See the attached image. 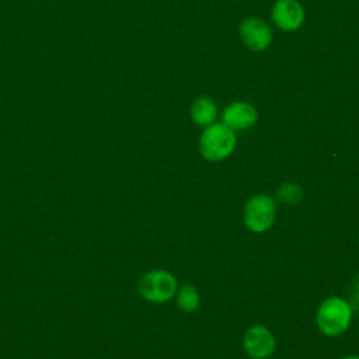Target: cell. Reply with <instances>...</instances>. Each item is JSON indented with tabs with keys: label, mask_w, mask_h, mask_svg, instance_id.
I'll return each mask as SVG.
<instances>
[{
	"label": "cell",
	"mask_w": 359,
	"mask_h": 359,
	"mask_svg": "<svg viewBox=\"0 0 359 359\" xmlns=\"http://www.w3.org/2000/svg\"><path fill=\"white\" fill-rule=\"evenodd\" d=\"M177 303L178 307L185 313L195 311L199 306V294L196 289L191 285L181 286V289L177 293Z\"/></svg>",
	"instance_id": "cell-10"
},
{
	"label": "cell",
	"mask_w": 359,
	"mask_h": 359,
	"mask_svg": "<svg viewBox=\"0 0 359 359\" xmlns=\"http://www.w3.org/2000/svg\"><path fill=\"white\" fill-rule=\"evenodd\" d=\"M275 25L286 32L299 29L304 21V10L297 0H278L272 8Z\"/></svg>",
	"instance_id": "cell-7"
},
{
	"label": "cell",
	"mask_w": 359,
	"mask_h": 359,
	"mask_svg": "<svg viewBox=\"0 0 359 359\" xmlns=\"http://www.w3.org/2000/svg\"><path fill=\"white\" fill-rule=\"evenodd\" d=\"M276 196L280 202L294 205L302 201L303 189L300 188V185H297L294 182H285L276 189Z\"/></svg>",
	"instance_id": "cell-11"
},
{
	"label": "cell",
	"mask_w": 359,
	"mask_h": 359,
	"mask_svg": "<svg viewBox=\"0 0 359 359\" xmlns=\"http://www.w3.org/2000/svg\"><path fill=\"white\" fill-rule=\"evenodd\" d=\"M351 317L352 309L345 300L339 297H330L320 304L316 321L323 334L335 337L342 334L349 327Z\"/></svg>",
	"instance_id": "cell-2"
},
{
	"label": "cell",
	"mask_w": 359,
	"mask_h": 359,
	"mask_svg": "<svg viewBox=\"0 0 359 359\" xmlns=\"http://www.w3.org/2000/svg\"><path fill=\"white\" fill-rule=\"evenodd\" d=\"M243 344L247 353L254 359H265L275 351V338L264 325L250 327L244 335Z\"/></svg>",
	"instance_id": "cell-6"
},
{
	"label": "cell",
	"mask_w": 359,
	"mask_h": 359,
	"mask_svg": "<svg viewBox=\"0 0 359 359\" xmlns=\"http://www.w3.org/2000/svg\"><path fill=\"white\" fill-rule=\"evenodd\" d=\"M236 147L234 130L224 123H212L199 137V150L206 160L219 161L229 157Z\"/></svg>",
	"instance_id": "cell-1"
},
{
	"label": "cell",
	"mask_w": 359,
	"mask_h": 359,
	"mask_svg": "<svg viewBox=\"0 0 359 359\" xmlns=\"http://www.w3.org/2000/svg\"><path fill=\"white\" fill-rule=\"evenodd\" d=\"M275 201L268 195H255L244 206V223L254 233L266 231L275 222Z\"/></svg>",
	"instance_id": "cell-4"
},
{
	"label": "cell",
	"mask_w": 359,
	"mask_h": 359,
	"mask_svg": "<svg viewBox=\"0 0 359 359\" xmlns=\"http://www.w3.org/2000/svg\"><path fill=\"white\" fill-rule=\"evenodd\" d=\"M240 36L244 45L255 52L265 50L272 42V31L262 20L245 18L240 25Z\"/></svg>",
	"instance_id": "cell-5"
},
{
	"label": "cell",
	"mask_w": 359,
	"mask_h": 359,
	"mask_svg": "<svg viewBox=\"0 0 359 359\" xmlns=\"http://www.w3.org/2000/svg\"><path fill=\"white\" fill-rule=\"evenodd\" d=\"M177 292V280L167 271L156 269L146 272L139 280V293L151 303H164Z\"/></svg>",
	"instance_id": "cell-3"
},
{
	"label": "cell",
	"mask_w": 359,
	"mask_h": 359,
	"mask_svg": "<svg viewBox=\"0 0 359 359\" xmlns=\"http://www.w3.org/2000/svg\"><path fill=\"white\" fill-rule=\"evenodd\" d=\"M191 116L196 125L206 128L215 123L217 118V107L210 98H196L191 107Z\"/></svg>",
	"instance_id": "cell-9"
},
{
	"label": "cell",
	"mask_w": 359,
	"mask_h": 359,
	"mask_svg": "<svg viewBox=\"0 0 359 359\" xmlns=\"http://www.w3.org/2000/svg\"><path fill=\"white\" fill-rule=\"evenodd\" d=\"M342 359H359V356H345Z\"/></svg>",
	"instance_id": "cell-12"
},
{
	"label": "cell",
	"mask_w": 359,
	"mask_h": 359,
	"mask_svg": "<svg viewBox=\"0 0 359 359\" xmlns=\"http://www.w3.org/2000/svg\"><path fill=\"white\" fill-rule=\"evenodd\" d=\"M257 118L258 112L252 104L245 101H234L224 108L222 123L231 130H245L257 122Z\"/></svg>",
	"instance_id": "cell-8"
}]
</instances>
